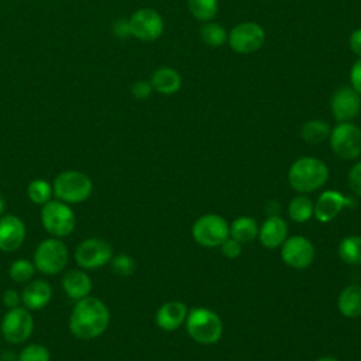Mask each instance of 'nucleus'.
Wrapping results in <instances>:
<instances>
[{
    "label": "nucleus",
    "mask_w": 361,
    "mask_h": 361,
    "mask_svg": "<svg viewBox=\"0 0 361 361\" xmlns=\"http://www.w3.org/2000/svg\"><path fill=\"white\" fill-rule=\"evenodd\" d=\"M350 203V199L344 197L340 192L324 190L314 204L313 214L320 223H329L341 212L344 206Z\"/></svg>",
    "instance_id": "obj_18"
},
{
    "label": "nucleus",
    "mask_w": 361,
    "mask_h": 361,
    "mask_svg": "<svg viewBox=\"0 0 361 361\" xmlns=\"http://www.w3.org/2000/svg\"><path fill=\"white\" fill-rule=\"evenodd\" d=\"M348 185L350 189L361 197V161L354 164L348 172Z\"/></svg>",
    "instance_id": "obj_33"
},
{
    "label": "nucleus",
    "mask_w": 361,
    "mask_h": 361,
    "mask_svg": "<svg viewBox=\"0 0 361 361\" xmlns=\"http://www.w3.org/2000/svg\"><path fill=\"white\" fill-rule=\"evenodd\" d=\"M4 212H6V199L0 192V216H3Z\"/></svg>",
    "instance_id": "obj_40"
},
{
    "label": "nucleus",
    "mask_w": 361,
    "mask_h": 361,
    "mask_svg": "<svg viewBox=\"0 0 361 361\" xmlns=\"http://www.w3.org/2000/svg\"><path fill=\"white\" fill-rule=\"evenodd\" d=\"M220 247H221V252L227 258L233 259V258L240 257V254H241V243H238L237 240H234L231 237H228Z\"/></svg>",
    "instance_id": "obj_35"
},
{
    "label": "nucleus",
    "mask_w": 361,
    "mask_h": 361,
    "mask_svg": "<svg viewBox=\"0 0 361 361\" xmlns=\"http://www.w3.org/2000/svg\"><path fill=\"white\" fill-rule=\"evenodd\" d=\"M317 361H338V360L334 357H330V355H324V357H320Z\"/></svg>",
    "instance_id": "obj_41"
},
{
    "label": "nucleus",
    "mask_w": 361,
    "mask_h": 361,
    "mask_svg": "<svg viewBox=\"0 0 361 361\" xmlns=\"http://www.w3.org/2000/svg\"><path fill=\"white\" fill-rule=\"evenodd\" d=\"M258 231L257 221L248 216L235 219L230 226V235L238 243H251L258 235Z\"/></svg>",
    "instance_id": "obj_23"
},
{
    "label": "nucleus",
    "mask_w": 361,
    "mask_h": 361,
    "mask_svg": "<svg viewBox=\"0 0 361 361\" xmlns=\"http://www.w3.org/2000/svg\"><path fill=\"white\" fill-rule=\"evenodd\" d=\"M52 189L55 199L68 204H79L92 196L93 180L82 171L66 169L54 178Z\"/></svg>",
    "instance_id": "obj_3"
},
{
    "label": "nucleus",
    "mask_w": 361,
    "mask_h": 361,
    "mask_svg": "<svg viewBox=\"0 0 361 361\" xmlns=\"http://www.w3.org/2000/svg\"><path fill=\"white\" fill-rule=\"evenodd\" d=\"M350 48L351 51L361 58V28H357L350 35Z\"/></svg>",
    "instance_id": "obj_39"
},
{
    "label": "nucleus",
    "mask_w": 361,
    "mask_h": 361,
    "mask_svg": "<svg viewBox=\"0 0 361 361\" xmlns=\"http://www.w3.org/2000/svg\"><path fill=\"white\" fill-rule=\"evenodd\" d=\"M338 310L345 317L361 316V286L350 285L344 288L338 296Z\"/></svg>",
    "instance_id": "obj_22"
},
{
    "label": "nucleus",
    "mask_w": 361,
    "mask_h": 361,
    "mask_svg": "<svg viewBox=\"0 0 361 361\" xmlns=\"http://www.w3.org/2000/svg\"><path fill=\"white\" fill-rule=\"evenodd\" d=\"M190 14L199 21H210L219 10L217 0H186Z\"/></svg>",
    "instance_id": "obj_30"
},
{
    "label": "nucleus",
    "mask_w": 361,
    "mask_h": 361,
    "mask_svg": "<svg viewBox=\"0 0 361 361\" xmlns=\"http://www.w3.org/2000/svg\"><path fill=\"white\" fill-rule=\"evenodd\" d=\"M32 312L23 305L14 309H7L1 322L0 333L8 344H23L34 333Z\"/></svg>",
    "instance_id": "obj_8"
},
{
    "label": "nucleus",
    "mask_w": 361,
    "mask_h": 361,
    "mask_svg": "<svg viewBox=\"0 0 361 361\" xmlns=\"http://www.w3.org/2000/svg\"><path fill=\"white\" fill-rule=\"evenodd\" d=\"M188 307L185 303L178 300H171L159 306L155 314V323L159 329L165 331H172L180 327L188 317Z\"/></svg>",
    "instance_id": "obj_19"
},
{
    "label": "nucleus",
    "mask_w": 361,
    "mask_h": 361,
    "mask_svg": "<svg viewBox=\"0 0 361 361\" xmlns=\"http://www.w3.org/2000/svg\"><path fill=\"white\" fill-rule=\"evenodd\" d=\"M186 330L199 344H214L223 334L220 316L207 307H195L188 312Z\"/></svg>",
    "instance_id": "obj_6"
},
{
    "label": "nucleus",
    "mask_w": 361,
    "mask_h": 361,
    "mask_svg": "<svg viewBox=\"0 0 361 361\" xmlns=\"http://www.w3.org/2000/svg\"><path fill=\"white\" fill-rule=\"evenodd\" d=\"M151 86L161 94H173L182 86V78L173 68L161 66L157 68L151 75Z\"/></svg>",
    "instance_id": "obj_21"
},
{
    "label": "nucleus",
    "mask_w": 361,
    "mask_h": 361,
    "mask_svg": "<svg viewBox=\"0 0 361 361\" xmlns=\"http://www.w3.org/2000/svg\"><path fill=\"white\" fill-rule=\"evenodd\" d=\"M17 361H51V353L44 344L31 343L17 354Z\"/></svg>",
    "instance_id": "obj_31"
},
{
    "label": "nucleus",
    "mask_w": 361,
    "mask_h": 361,
    "mask_svg": "<svg viewBox=\"0 0 361 361\" xmlns=\"http://www.w3.org/2000/svg\"><path fill=\"white\" fill-rule=\"evenodd\" d=\"M110 324V310L97 296H86L75 302L68 327L73 337L87 341L104 334Z\"/></svg>",
    "instance_id": "obj_1"
},
{
    "label": "nucleus",
    "mask_w": 361,
    "mask_h": 361,
    "mask_svg": "<svg viewBox=\"0 0 361 361\" xmlns=\"http://www.w3.org/2000/svg\"><path fill=\"white\" fill-rule=\"evenodd\" d=\"M330 133H331L330 124L327 121L319 120V118L306 121L300 131L302 138L307 144H320L330 137Z\"/></svg>",
    "instance_id": "obj_24"
},
{
    "label": "nucleus",
    "mask_w": 361,
    "mask_h": 361,
    "mask_svg": "<svg viewBox=\"0 0 361 361\" xmlns=\"http://www.w3.org/2000/svg\"><path fill=\"white\" fill-rule=\"evenodd\" d=\"M152 86H151V82L149 80H137L133 83L131 86V94L138 99V100H144V99H148L152 93Z\"/></svg>",
    "instance_id": "obj_34"
},
{
    "label": "nucleus",
    "mask_w": 361,
    "mask_h": 361,
    "mask_svg": "<svg viewBox=\"0 0 361 361\" xmlns=\"http://www.w3.org/2000/svg\"><path fill=\"white\" fill-rule=\"evenodd\" d=\"M110 267L116 275L126 278L133 275V272L135 271V261L131 255L126 252H120L117 255H113L110 261Z\"/></svg>",
    "instance_id": "obj_32"
},
{
    "label": "nucleus",
    "mask_w": 361,
    "mask_h": 361,
    "mask_svg": "<svg viewBox=\"0 0 361 361\" xmlns=\"http://www.w3.org/2000/svg\"><path fill=\"white\" fill-rule=\"evenodd\" d=\"M200 37L206 45L217 48L227 42L228 32L220 24L206 21L200 28Z\"/></svg>",
    "instance_id": "obj_29"
},
{
    "label": "nucleus",
    "mask_w": 361,
    "mask_h": 361,
    "mask_svg": "<svg viewBox=\"0 0 361 361\" xmlns=\"http://www.w3.org/2000/svg\"><path fill=\"white\" fill-rule=\"evenodd\" d=\"M327 178L329 169L326 164L314 157H302L296 159L288 172L289 185L300 193L317 190L326 183Z\"/></svg>",
    "instance_id": "obj_2"
},
{
    "label": "nucleus",
    "mask_w": 361,
    "mask_h": 361,
    "mask_svg": "<svg viewBox=\"0 0 361 361\" xmlns=\"http://www.w3.org/2000/svg\"><path fill=\"white\" fill-rule=\"evenodd\" d=\"M27 196H28L30 202H32L34 204L42 206V204L48 203L49 200H52V197H54L52 183L45 179H41V178L32 179L27 186Z\"/></svg>",
    "instance_id": "obj_26"
},
{
    "label": "nucleus",
    "mask_w": 361,
    "mask_h": 361,
    "mask_svg": "<svg viewBox=\"0 0 361 361\" xmlns=\"http://www.w3.org/2000/svg\"><path fill=\"white\" fill-rule=\"evenodd\" d=\"M32 262L42 275H56L62 272L69 262V250L62 238L48 237L38 243L32 254Z\"/></svg>",
    "instance_id": "obj_5"
},
{
    "label": "nucleus",
    "mask_w": 361,
    "mask_h": 361,
    "mask_svg": "<svg viewBox=\"0 0 361 361\" xmlns=\"http://www.w3.org/2000/svg\"><path fill=\"white\" fill-rule=\"evenodd\" d=\"M27 227L16 214L0 216V251L10 254L17 251L25 241Z\"/></svg>",
    "instance_id": "obj_14"
},
{
    "label": "nucleus",
    "mask_w": 361,
    "mask_h": 361,
    "mask_svg": "<svg viewBox=\"0 0 361 361\" xmlns=\"http://www.w3.org/2000/svg\"><path fill=\"white\" fill-rule=\"evenodd\" d=\"M330 107H331L334 118L338 123L351 121L353 118H355L360 114L361 94L348 86L338 87L331 97Z\"/></svg>",
    "instance_id": "obj_15"
},
{
    "label": "nucleus",
    "mask_w": 361,
    "mask_h": 361,
    "mask_svg": "<svg viewBox=\"0 0 361 361\" xmlns=\"http://www.w3.org/2000/svg\"><path fill=\"white\" fill-rule=\"evenodd\" d=\"M227 42L237 54H251L264 45L265 30L258 23L244 21L231 28Z\"/></svg>",
    "instance_id": "obj_11"
},
{
    "label": "nucleus",
    "mask_w": 361,
    "mask_h": 361,
    "mask_svg": "<svg viewBox=\"0 0 361 361\" xmlns=\"http://www.w3.org/2000/svg\"><path fill=\"white\" fill-rule=\"evenodd\" d=\"M1 300H3V305H4L7 309L18 307V306H21V292L8 288V289H6V290L3 292Z\"/></svg>",
    "instance_id": "obj_36"
},
{
    "label": "nucleus",
    "mask_w": 361,
    "mask_h": 361,
    "mask_svg": "<svg viewBox=\"0 0 361 361\" xmlns=\"http://www.w3.org/2000/svg\"><path fill=\"white\" fill-rule=\"evenodd\" d=\"M73 258L79 268L94 271L110 264L113 258V247L102 237H87L76 245Z\"/></svg>",
    "instance_id": "obj_7"
},
{
    "label": "nucleus",
    "mask_w": 361,
    "mask_h": 361,
    "mask_svg": "<svg viewBox=\"0 0 361 361\" xmlns=\"http://www.w3.org/2000/svg\"><path fill=\"white\" fill-rule=\"evenodd\" d=\"M39 220L42 228L49 234V237L65 238L75 231L76 214L71 204L52 199L41 206Z\"/></svg>",
    "instance_id": "obj_4"
},
{
    "label": "nucleus",
    "mask_w": 361,
    "mask_h": 361,
    "mask_svg": "<svg viewBox=\"0 0 361 361\" xmlns=\"http://www.w3.org/2000/svg\"><path fill=\"white\" fill-rule=\"evenodd\" d=\"M35 267L32 259L27 258H18L14 259L8 267V276L16 283H27L34 278Z\"/></svg>",
    "instance_id": "obj_28"
},
{
    "label": "nucleus",
    "mask_w": 361,
    "mask_h": 361,
    "mask_svg": "<svg viewBox=\"0 0 361 361\" xmlns=\"http://www.w3.org/2000/svg\"><path fill=\"white\" fill-rule=\"evenodd\" d=\"M259 241L267 248H276L283 244L288 238V224L286 221L276 216H269L258 231Z\"/></svg>",
    "instance_id": "obj_20"
},
{
    "label": "nucleus",
    "mask_w": 361,
    "mask_h": 361,
    "mask_svg": "<svg viewBox=\"0 0 361 361\" xmlns=\"http://www.w3.org/2000/svg\"><path fill=\"white\" fill-rule=\"evenodd\" d=\"M192 235L202 247H220L230 237V226L219 214H204L193 223Z\"/></svg>",
    "instance_id": "obj_9"
},
{
    "label": "nucleus",
    "mask_w": 361,
    "mask_h": 361,
    "mask_svg": "<svg viewBox=\"0 0 361 361\" xmlns=\"http://www.w3.org/2000/svg\"><path fill=\"white\" fill-rule=\"evenodd\" d=\"M350 82H351V87L361 94V58H358L350 71Z\"/></svg>",
    "instance_id": "obj_37"
},
{
    "label": "nucleus",
    "mask_w": 361,
    "mask_h": 361,
    "mask_svg": "<svg viewBox=\"0 0 361 361\" xmlns=\"http://www.w3.org/2000/svg\"><path fill=\"white\" fill-rule=\"evenodd\" d=\"M113 32L118 38H128L131 37V30H130V21L127 18H118L113 24Z\"/></svg>",
    "instance_id": "obj_38"
},
{
    "label": "nucleus",
    "mask_w": 361,
    "mask_h": 361,
    "mask_svg": "<svg viewBox=\"0 0 361 361\" xmlns=\"http://www.w3.org/2000/svg\"><path fill=\"white\" fill-rule=\"evenodd\" d=\"M62 290L65 295L72 299V300H79L90 295L93 282L89 274L82 269V268H75V269H68L61 281Z\"/></svg>",
    "instance_id": "obj_17"
},
{
    "label": "nucleus",
    "mask_w": 361,
    "mask_h": 361,
    "mask_svg": "<svg viewBox=\"0 0 361 361\" xmlns=\"http://www.w3.org/2000/svg\"><path fill=\"white\" fill-rule=\"evenodd\" d=\"M313 202L305 195L295 196L288 207L289 217L296 223H305L313 216Z\"/></svg>",
    "instance_id": "obj_27"
},
{
    "label": "nucleus",
    "mask_w": 361,
    "mask_h": 361,
    "mask_svg": "<svg viewBox=\"0 0 361 361\" xmlns=\"http://www.w3.org/2000/svg\"><path fill=\"white\" fill-rule=\"evenodd\" d=\"M338 257L348 265H361V237H344L338 245Z\"/></svg>",
    "instance_id": "obj_25"
},
{
    "label": "nucleus",
    "mask_w": 361,
    "mask_h": 361,
    "mask_svg": "<svg viewBox=\"0 0 361 361\" xmlns=\"http://www.w3.org/2000/svg\"><path fill=\"white\" fill-rule=\"evenodd\" d=\"M52 299V286L45 279H31L21 290V305L31 312L44 309Z\"/></svg>",
    "instance_id": "obj_16"
},
{
    "label": "nucleus",
    "mask_w": 361,
    "mask_h": 361,
    "mask_svg": "<svg viewBox=\"0 0 361 361\" xmlns=\"http://www.w3.org/2000/svg\"><path fill=\"white\" fill-rule=\"evenodd\" d=\"M281 255L288 267L305 269L313 262L314 247L306 237L293 235L283 241Z\"/></svg>",
    "instance_id": "obj_13"
},
{
    "label": "nucleus",
    "mask_w": 361,
    "mask_h": 361,
    "mask_svg": "<svg viewBox=\"0 0 361 361\" xmlns=\"http://www.w3.org/2000/svg\"><path fill=\"white\" fill-rule=\"evenodd\" d=\"M131 37L140 41L151 42L158 39L164 32V20L154 8H138L128 18Z\"/></svg>",
    "instance_id": "obj_12"
},
{
    "label": "nucleus",
    "mask_w": 361,
    "mask_h": 361,
    "mask_svg": "<svg viewBox=\"0 0 361 361\" xmlns=\"http://www.w3.org/2000/svg\"><path fill=\"white\" fill-rule=\"evenodd\" d=\"M330 147L341 159H355L361 155V128L351 121L338 123L330 133Z\"/></svg>",
    "instance_id": "obj_10"
}]
</instances>
